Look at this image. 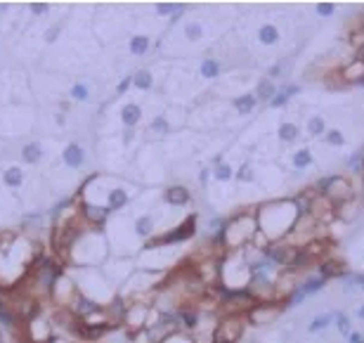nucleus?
Returning a JSON list of instances; mask_svg holds the SVG:
<instances>
[{
  "mask_svg": "<svg viewBox=\"0 0 364 343\" xmlns=\"http://www.w3.org/2000/svg\"><path fill=\"white\" fill-rule=\"evenodd\" d=\"M291 163L296 166V168H308L310 163H312V152L310 149H298V152L293 154V159H291Z\"/></svg>",
  "mask_w": 364,
  "mask_h": 343,
  "instance_id": "obj_20",
  "label": "nucleus"
},
{
  "mask_svg": "<svg viewBox=\"0 0 364 343\" xmlns=\"http://www.w3.org/2000/svg\"><path fill=\"white\" fill-rule=\"evenodd\" d=\"M109 211L111 208H102V206H92V204H88L85 206V216L90 218V220H95V223H104L107 218H109Z\"/></svg>",
  "mask_w": 364,
  "mask_h": 343,
  "instance_id": "obj_16",
  "label": "nucleus"
},
{
  "mask_svg": "<svg viewBox=\"0 0 364 343\" xmlns=\"http://www.w3.org/2000/svg\"><path fill=\"white\" fill-rule=\"evenodd\" d=\"M83 147L78 145V142H71V145L64 149V161H66V166H71V168H78L83 163Z\"/></svg>",
  "mask_w": 364,
  "mask_h": 343,
  "instance_id": "obj_5",
  "label": "nucleus"
},
{
  "mask_svg": "<svg viewBox=\"0 0 364 343\" xmlns=\"http://www.w3.org/2000/svg\"><path fill=\"white\" fill-rule=\"evenodd\" d=\"M152 83H154V78H152V73L147 71V69H140V71L133 76V85L140 88V90H149V88H152Z\"/></svg>",
  "mask_w": 364,
  "mask_h": 343,
  "instance_id": "obj_17",
  "label": "nucleus"
},
{
  "mask_svg": "<svg viewBox=\"0 0 364 343\" xmlns=\"http://www.w3.org/2000/svg\"><path fill=\"white\" fill-rule=\"evenodd\" d=\"M71 97L73 99H88V88L81 85V83H76V85L71 88Z\"/></svg>",
  "mask_w": 364,
  "mask_h": 343,
  "instance_id": "obj_35",
  "label": "nucleus"
},
{
  "mask_svg": "<svg viewBox=\"0 0 364 343\" xmlns=\"http://www.w3.org/2000/svg\"><path fill=\"white\" fill-rule=\"evenodd\" d=\"M57 36H59V26L50 28V31H47V33H45V40H47V43H52V40H55Z\"/></svg>",
  "mask_w": 364,
  "mask_h": 343,
  "instance_id": "obj_40",
  "label": "nucleus"
},
{
  "mask_svg": "<svg viewBox=\"0 0 364 343\" xmlns=\"http://www.w3.org/2000/svg\"><path fill=\"white\" fill-rule=\"evenodd\" d=\"M357 317H360V320H364V306L357 308Z\"/></svg>",
  "mask_w": 364,
  "mask_h": 343,
  "instance_id": "obj_43",
  "label": "nucleus"
},
{
  "mask_svg": "<svg viewBox=\"0 0 364 343\" xmlns=\"http://www.w3.org/2000/svg\"><path fill=\"white\" fill-rule=\"evenodd\" d=\"M315 9H317L319 17H331V14L336 12V5H331V2H319Z\"/></svg>",
  "mask_w": 364,
  "mask_h": 343,
  "instance_id": "obj_32",
  "label": "nucleus"
},
{
  "mask_svg": "<svg viewBox=\"0 0 364 343\" xmlns=\"http://www.w3.org/2000/svg\"><path fill=\"white\" fill-rule=\"evenodd\" d=\"M348 168H353V173L362 175L364 173V154H353V156L348 159Z\"/></svg>",
  "mask_w": 364,
  "mask_h": 343,
  "instance_id": "obj_29",
  "label": "nucleus"
},
{
  "mask_svg": "<svg viewBox=\"0 0 364 343\" xmlns=\"http://www.w3.org/2000/svg\"><path fill=\"white\" fill-rule=\"evenodd\" d=\"M175 315H178V322H180L184 329H194L196 322H199V315L191 313V310H180V313H175Z\"/></svg>",
  "mask_w": 364,
  "mask_h": 343,
  "instance_id": "obj_21",
  "label": "nucleus"
},
{
  "mask_svg": "<svg viewBox=\"0 0 364 343\" xmlns=\"http://www.w3.org/2000/svg\"><path fill=\"white\" fill-rule=\"evenodd\" d=\"M201 76L203 78H215V76H220V62H215V59H206V62H201Z\"/></svg>",
  "mask_w": 364,
  "mask_h": 343,
  "instance_id": "obj_22",
  "label": "nucleus"
},
{
  "mask_svg": "<svg viewBox=\"0 0 364 343\" xmlns=\"http://www.w3.org/2000/svg\"><path fill=\"white\" fill-rule=\"evenodd\" d=\"M324 140H327V145H331V147H343L346 145V137H343V133H341V130H336V128H334V130H327V133H324Z\"/></svg>",
  "mask_w": 364,
  "mask_h": 343,
  "instance_id": "obj_28",
  "label": "nucleus"
},
{
  "mask_svg": "<svg viewBox=\"0 0 364 343\" xmlns=\"http://www.w3.org/2000/svg\"><path fill=\"white\" fill-rule=\"evenodd\" d=\"M308 133L312 137H319L327 133V126H324V118L322 116H310L308 118Z\"/></svg>",
  "mask_w": 364,
  "mask_h": 343,
  "instance_id": "obj_19",
  "label": "nucleus"
},
{
  "mask_svg": "<svg viewBox=\"0 0 364 343\" xmlns=\"http://www.w3.org/2000/svg\"><path fill=\"white\" fill-rule=\"evenodd\" d=\"M59 275H62V270L57 268L55 263H52V261H45L43 270H40V280H43V284H45V287H52Z\"/></svg>",
  "mask_w": 364,
  "mask_h": 343,
  "instance_id": "obj_8",
  "label": "nucleus"
},
{
  "mask_svg": "<svg viewBox=\"0 0 364 343\" xmlns=\"http://www.w3.org/2000/svg\"><path fill=\"white\" fill-rule=\"evenodd\" d=\"M78 310H81V313H97L100 308H97V303H95V301L81 298V303H78Z\"/></svg>",
  "mask_w": 364,
  "mask_h": 343,
  "instance_id": "obj_33",
  "label": "nucleus"
},
{
  "mask_svg": "<svg viewBox=\"0 0 364 343\" xmlns=\"http://www.w3.org/2000/svg\"><path fill=\"white\" fill-rule=\"evenodd\" d=\"M258 104V99H255L253 92H246L241 97L234 99V109H237L239 114H248V111H253V107Z\"/></svg>",
  "mask_w": 364,
  "mask_h": 343,
  "instance_id": "obj_12",
  "label": "nucleus"
},
{
  "mask_svg": "<svg viewBox=\"0 0 364 343\" xmlns=\"http://www.w3.org/2000/svg\"><path fill=\"white\" fill-rule=\"evenodd\" d=\"M194 232H196V216H189L182 225L175 227L171 235H166L161 242H168V244H171V242H184V239H189Z\"/></svg>",
  "mask_w": 364,
  "mask_h": 343,
  "instance_id": "obj_1",
  "label": "nucleus"
},
{
  "mask_svg": "<svg viewBox=\"0 0 364 343\" xmlns=\"http://www.w3.org/2000/svg\"><path fill=\"white\" fill-rule=\"evenodd\" d=\"M2 182H5L7 187H19V185L24 182V173H21V168H17V166L7 168L5 175H2Z\"/></svg>",
  "mask_w": 364,
  "mask_h": 343,
  "instance_id": "obj_15",
  "label": "nucleus"
},
{
  "mask_svg": "<svg viewBox=\"0 0 364 343\" xmlns=\"http://www.w3.org/2000/svg\"><path fill=\"white\" fill-rule=\"evenodd\" d=\"M255 99L258 102H272V97L277 95V85H274V81H270V78H265V81H260L258 85H255Z\"/></svg>",
  "mask_w": 364,
  "mask_h": 343,
  "instance_id": "obj_4",
  "label": "nucleus"
},
{
  "mask_svg": "<svg viewBox=\"0 0 364 343\" xmlns=\"http://www.w3.org/2000/svg\"><path fill=\"white\" fill-rule=\"evenodd\" d=\"M232 175H234V171H232V166H229V163H225V161L220 163V166H215V171H213V178H215V180H220V182H227Z\"/></svg>",
  "mask_w": 364,
  "mask_h": 343,
  "instance_id": "obj_27",
  "label": "nucleus"
},
{
  "mask_svg": "<svg viewBox=\"0 0 364 343\" xmlns=\"http://www.w3.org/2000/svg\"><path fill=\"white\" fill-rule=\"evenodd\" d=\"M130 85H133V76H126V78L119 83V92H126Z\"/></svg>",
  "mask_w": 364,
  "mask_h": 343,
  "instance_id": "obj_38",
  "label": "nucleus"
},
{
  "mask_svg": "<svg viewBox=\"0 0 364 343\" xmlns=\"http://www.w3.org/2000/svg\"><path fill=\"white\" fill-rule=\"evenodd\" d=\"M208 178H210V171H208V168H203V171L199 173V182L203 185V187L208 185Z\"/></svg>",
  "mask_w": 364,
  "mask_h": 343,
  "instance_id": "obj_42",
  "label": "nucleus"
},
{
  "mask_svg": "<svg viewBox=\"0 0 364 343\" xmlns=\"http://www.w3.org/2000/svg\"><path fill=\"white\" fill-rule=\"evenodd\" d=\"M258 40H260L263 45H274V43L279 40V31H277V26H272V24L260 26V31H258Z\"/></svg>",
  "mask_w": 364,
  "mask_h": 343,
  "instance_id": "obj_10",
  "label": "nucleus"
},
{
  "mask_svg": "<svg viewBox=\"0 0 364 343\" xmlns=\"http://www.w3.org/2000/svg\"><path fill=\"white\" fill-rule=\"evenodd\" d=\"M189 190L187 187H182V185H175V187H171V190L166 192V201L171 204V206H184V204H189Z\"/></svg>",
  "mask_w": 364,
  "mask_h": 343,
  "instance_id": "obj_3",
  "label": "nucleus"
},
{
  "mask_svg": "<svg viewBox=\"0 0 364 343\" xmlns=\"http://www.w3.org/2000/svg\"><path fill=\"white\" fill-rule=\"evenodd\" d=\"M348 343H364V336L360 332H353V334L348 336Z\"/></svg>",
  "mask_w": 364,
  "mask_h": 343,
  "instance_id": "obj_41",
  "label": "nucleus"
},
{
  "mask_svg": "<svg viewBox=\"0 0 364 343\" xmlns=\"http://www.w3.org/2000/svg\"><path fill=\"white\" fill-rule=\"evenodd\" d=\"M317 275H322L324 280H331V277H343L346 275V263L338 261V258H327V261L319 263Z\"/></svg>",
  "mask_w": 364,
  "mask_h": 343,
  "instance_id": "obj_2",
  "label": "nucleus"
},
{
  "mask_svg": "<svg viewBox=\"0 0 364 343\" xmlns=\"http://www.w3.org/2000/svg\"><path fill=\"white\" fill-rule=\"evenodd\" d=\"M40 156H43V149H40L38 142H28V145H24V149H21V159L26 163H38Z\"/></svg>",
  "mask_w": 364,
  "mask_h": 343,
  "instance_id": "obj_13",
  "label": "nucleus"
},
{
  "mask_svg": "<svg viewBox=\"0 0 364 343\" xmlns=\"http://www.w3.org/2000/svg\"><path fill=\"white\" fill-rule=\"evenodd\" d=\"M156 12L159 14H180V12H184V5H180V2H161V5H156Z\"/></svg>",
  "mask_w": 364,
  "mask_h": 343,
  "instance_id": "obj_26",
  "label": "nucleus"
},
{
  "mask_svg": "<svg viewBox=\"0 0 364 343\" xmlns=\"http://www.w3.org/2000/svg\"><path fill=\"white\" fill-rule=\"evenodd\" d=\"M0 322H5V325H12V322H14V315H12L2 303H0Z\"/></svg>",
  "mask_w": 364,
  "mask_h": 343,
  "instance_id": "obj_36",
  "label": "nucleus"
},
{
  "mask_svg": "<svg viewBox=\"0 0 364 343\" xmlns=\"http://www.w3.org/2000/svg\"><path fill=\"white\" fill-rule=\"evenodd\" d=\"M234 178H237L239 182H253V166H251V163H244V166L237 171Z\"/></svg>",
  "mask_w": 364,
  "mask_h": 343,
  "instance_id": "obj_30",
  "label": "nucleus"
},
{
  "mask_svg": "<svg viewBox=\"0 0 364 343\" xmlns=\"http://www.w3.org/2000/svg\"><path fill=\"white\" fill-rule=\"evenodd\" d=\"M126 204H128L126 190H114L109 194V208H111V211H116V208H123Z\"/></svg>",
  "mask_w": 364,
  "mask_h": 343,
  "instance_id": "obj_24",
  "label": "nucleus"
},
{
  "mask_svg": "<svg viewBox=\"0 0 364 343\" xmlns=\"http://www.w3.org/2000/svg\"><path fill=\"white\" fill-rule=\"evenodd\" d=\"M149 50V38L147 36H135L130 40V52L133 54H145Z\"/></svg>",
  "mask_w": 364,
  "mask_h": 343,
  "instance_id": "obj_25",
  "label": "nucleus"
},
{
  "mask_svg": "<svg viewBox=\"0 0 364 343\" xmlns=\"http://www.w3.org/2000/svg\"><path fill=\"white\" fill-rule=\"evenodd\" d=\"M334 322V317L331 315H319V317H315L312 322H310V327H308V332L310 334H317V332H324L329 325Z\"/></svg>",
  "mask_w": 364,
  "mask_h": 343,
  "instance_id": "obj_23",
  "label": "nucleus"
},
{
  "mask_svg": "<svg viewBox=\"0 0 364 343\" xmlns=\"http://www.w3.org/2000/svg\"><path fill=\"white\" fill-rule=\"evenodd\" d=\"M343 81H362L364 83V64L355 62L343 69Z\"/></svg>",
  "mask_w": 364,
  "mask_h": 343,
  "instance_id": "obj_14",
  "label": "nucleus"
},
{
  "mask_svg": "<svg viewBox=\"0 0 364 343\" xmlns=\"http://www.w3.org/2000/svg\"><path fill=\"white\" fill-rule=\"evenodd\" d=\"M121 118H123V123H126L128 128H133V126H137V121L142 118V109L137 107V104H126L123 111H121Z\"/></svg>",
  "mask_w": 364,
  "mask_h": 343,
  "instance_id": "obj_7",
  "label": "nucleus"
},
{
  "mask_svg": "<svg viewBox=\"0 0 364 343\" xmlns=\"http://www.w3.org/2000/svg\"><path fill=\"white\" fill-rule=\"evenodd\" d=\"M282 71H284V64H274L272 69H270V81H272L274 76L279 78V76H282Z\"/></svg>",
  "mask_w": 364,
  "mask_h": 343,
  "instance_id": "obj_39",
  "label": "nucleus"
},
{
  "mask_svg": "<svg viewBox=\"0 0 364 343\" xmlns=\"http://www.w3.org/2000/svg\"><path fill=\"white\" fill-rule=\"evenodd\" d=\"M334 325H336V329H338V334L341 336H350L353 334V320H350V315H348V313H341V310H338V313H334Z\"/></svg>",
  "mask_w": 364,
  "mask_h": 343,
  "instance_id": "obj_6",
  "label": "nucleus"
},
{
  "mask_svg": "<svg viewBox=\"0 0 364 343\" xmlns=\"http://www.w3.org/2000/svg\"><path fill=\"white\" fill-rule=\"evenodd\" d=\"M31 12H33V14H43V12H47V5L45 2H33V5H31Z\"/></svg>",
  "mask_w": 364,
  "mask_h": 343,
  "instance_id": "obj_37",
  "label": "nucleus"
},
{
  "mask_svg": "<svg viewBox=\"0 0 364 343\" xmlns=\"http://www.w3.org/2000/svg\"><path fill=\"white\" fill-rule=\"evenodd\" d=\"M277 135H279V140L282 142H296L298 140V135H301V130H298V126L296 123H282L279 126V130H277Z\"/></svg>",
  "mask_w": 364,
  "mask_h": 343,
  "instance_id": "obj_11",
  "label": "nucleus"
},
{
  "mask_svg": "<svg viewBox=\"0 0 364 343\" xmlns=\"http://www.w3.org/2000/svg\"><path fill=\"white\" fill-rule=\"evenodd\" d=\"M152 130H156V133H168V121L164 116H156L152 121Z\"/></svg>",
  "mask_w": 364,
  "mask_h": 343,
  "instance_id": "obj_34",
  "label": "nucleus"
},
{
  "mask_svg": "<svg viewBox=\"0 0 364 343\" xmlns=\"http://www.w3.org/2000/svg\"><path fill=\"white\" fill-rule=\"evenodd\" d=\"M201 24H187V28H184V36H187V40H199L201 38Z\"/></svg>",
  "mask_w": 364,
  "mask_h": 343,
  "instance_id": "obj_31",
  "label": "nucleus"
},
{
  "mask_svg": "<svg viewBox=\"0 0 364 343\" xmlns=\"http://www.w3.org/2000/svg\"><path fill=\"white\" fill-rule=\"evenodd\" d=\"M341 280L346 284V291H353V289L364 291V272H346Z\"/></svg>",
  "mask_w": 364,
  "mask_h": 343,
  "instance_id": "obj_9",
  "label": "nucleus"
},
{
  "mask_svg": "<svg viewBox=\"0 0 364 343\" xmlns=\"http://www.w3.org/2000/svg\"><path fill=\"white\" fill-rule=\"evenodd\" d=\"M152 227H154V218L152 216H142L135 220V232L140 237H149L152 235Z\"/></svg>",
  "mask_w": 364,
  "mask_h": 343,
  "instance_id": "obj_18",
  "label": "nucleus"
}]
</instances>
